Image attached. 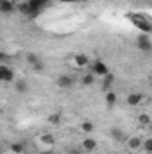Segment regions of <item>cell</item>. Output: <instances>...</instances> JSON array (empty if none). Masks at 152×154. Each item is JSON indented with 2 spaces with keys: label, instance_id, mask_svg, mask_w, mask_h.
Wrapping results in <instances>:
<instances>
[{
  "label": "cell",
  "instance_id": "cell-4",
  "mask_svg": "<svg viewBox=\"0 0 152 154\" xmlns=\"http://www.w3.org/2000/svg\"><path fill=\"white\" fill-rule=\"evenodd\" d=\"M91 74L95 77H104L109 74V68H108V65L104 63V61H100V59H95L93 63H91Z\"/></svg>",
  "mask_w": 152,
  "mask_h": 154
},
{
  "label": "cell",
  "instance_id": "cell-17",
  "mask_svg": "<svg viewBox=\"0 0 152 154\" xmlns=\"http://www.w3.org/2000/svg\"><path fill=\"white\" fill-rule=\"evenodd\" d=\"M9 149H11V152H14V154H23L25 152V143L23 142H14V143L9 145Z\"/></svg>",
  "mask_w": 152,
  "mask_h": 154
},
{
  "label": "cell",
  "instance_id": "cell-11",
  "mask_svg": "<svg viewBox=\"0 0 152 154\" xmlns=\"http://www.w3.org/2000/svg\"><path fill=\"white\" fill-rule=\"evenodd\" d=\"M14 91L20 93V95H25V93L29 91V84H27V81H25V79H18V81H14Z\"/></svg>",
  "mask_w": 152,
  "mask_h": 154
},
{
  "label": "cell",
  "instance_id": "cell-18",
  "mask_svg": "<svg viewBox=\"0 0 152 154\" xmlns=\"http://www.w3.org/2000/svg\"><path fill=\"white\" fill-rule=\"evenodd\" d=\"M81 131L86 133V134H90V133L95 131V124L90 122V120H82V122H81Z\"/></svg>",
  "mask_w": 152,
  "mask_h": 154
},
{
  "label": "cell",
  "instance_id": "cell-29",
  "mask_svg": "<svg viewBox=\"0 0 152 154\" xmlns=\"http://www.w3.org/2000/svg\"><path fill=\"white\" fill-rule=\"evenodd\" d=\"M4 152V147H2V143H0V154Z\"/></svg>",
  "mask_w": 152,
  "mask_h": 154
},
{
  "label": "cell",
  "instance_id": "cell-27",
  "mask_svg": "<svg viewBox=\"0 0 152 154\" xmlns=\"http://www.w3.org/2000/svg\"><path fill=\"white\" fill-rule=\"evenodd\" d=\"M54 2V0H52ZM57 2H75V0H57Z\"/></svg>",
  "mask_w": 152,
  "mask_h": 154
},
{
  "label": "cell",
  "instance_id": "cell-25",
  "mask_svg": "<svg viewBox=\"0 0 152 154\" xmlns=\"http://www.w3.org/2000/svg\"><path fill=\"white\" fill-rule=\"evenodd\" d=\"M9 61H11V56L0 50V65H5V63H9Z\"/></svg>",
  "mask_w": 152,
  "mask_h": 154
},
{
  "label": "cell",
  "instance_id": "cell-10",
  "mask_svg": "<svg viewBox=\"0 0 152 154\" xmlns=\"http://www.w3.org/2000/svg\"><path fill=\"white\" fill-rule=\"evenodd\" d=\"M81 149L86 151V152H93L97 149V140L95 138H84L82 143H81Z\"/></svg>",
  "mask_w": 152,
  "mask_h": 154
},
{
  "label": "cell",
  "instance_id": "cell-24",
  "mask_svg": "<svg viewBox=\"0 0 152 154\" xmlns=\"http://www.w3.org/2000/svg\"><path fill=\"white\" fill-rule=\"evenodd\" d=\"M141 149H143L145 152H152V140L150 138H147L145 142H141Z\"/></svg>",
  "mask_w": 152,
  "mask_h": 154
},
{
  "label": "cell",
  "instance_id": "cell-7",
  "mask_svg": "<svg viewBox=\"0 0 152 154\" xmlns=\"http://www.w3.org/2000/svg\"><path fill=\"white\" fill-rule=\"evenodd\" d=\"M14 81V72L9 65H0V82H11Z\"/></svg>",
  "mask_w": 152,
  "mask_h": 154
},
{
  "label": "cell",
  "instance_id": "cell-2",
  "mask_svg": "<svg viewBox=\"0 0 152 154\" xmlns=\"http://www.w3.org/2000/svg\"><path fill=\"white\" fill-rule=\"evenodd\" d=\"M27 4H29V16L27 18H34V16L41 14V11L52 4V0H27Z\"/></svg>",
  "mask_w": 152,
  "mask_h": 154
},
{
  "label": "cell",
  "instance_id": "cell-22",
  "mask_svg": "<svg viewBox=\"0 0 152 154\" xmlns=\"http://www.w3.org/2000/svg\"><path fill=\"white\" fill-rule=\"evenodd\" d=\"M138 122H140L141 125H150L152 118H150L149 113H140V115H138Z\"/></svg>",
  "mask_w": 152,
  "mask_h": 154
},
{
  "label": "cell",
  "instance_id": "cell-20",
  "mask_svg": "<svg viewBox=\"0 0 152 154\" xmlns=\"http://www.w3.org/2000/svg\"><path fill=\"white\" fill-rule=\"evenodd\" d=\"M106 102H108L109 108H113L114 104H116V93H114L113 90H108L106 91Z\"/></svg>",
  "mask_w": 152,
  "mask_h": 154
},
{
  "label": "cell",
  "instance_id": "cell-15",
  "mask_svg": "<svg viewBox=\"0 0 152 154\" xmlns=\"http://www.w3.org/2000/svg\"><path fill=\"white\" fill-rule=\"evenodd\" d=\"M127 145H129L131 151H138V149H141V138L140 136H132V138L127 140Z\"/></svg>",
  "mask_w": 152,
  "mask_h": 154
},
{
  "label": "cell",
  "instance_id": "cell-16",
  "mask_svg": "<svg viewBox=\"0 0 152 154\" xmlns=\"http://www.w3.org/2000/svg\"><path fill=\"white\" fill-rule=\"evenodd\" d=\"M113 82H114V75H113V74H108V75H104V77H102V90H104V91L111 90Z\"/></svg>",
  "mask_w": 152,
  "mask_h": 154
},
{
  "label": "cell",
  "instance_id": "cell-5",
  "mask_svg": "<svg viewBox=\"0 0 152 154\" xmlns=\"http://www.w3.org/2000/svg\"><path fill=\"white\" fill-rule=\"evenodd\" d=\"M74 84H75V77L70 75V74H61L57 77V86L63 90H70Z\"/></svg>",
  "mask_w": 152,
  "mask_h": 154
},
{
  "label": "cell",
  "instance_id": "cell-23",
  "mask_svg": "<svg viewBox=\"0 0 152 154\" xmlns=\"http://www.w3.org/2000/svg\"><path fill=\"white\" fill-rule=\"evenodd\" d=\"M47 120H48L52 125H59V124H61V113H50Z\"/></svg>",
  "mask_w": 152,
  "mask_h": 154
},
{
  "label": "cell",
  "instance_id": "cell-8",
  "mask_svg": "<svg viewBox=\"0 0 152 154\" xmlns=\"http://www.w3.org/2000/svg\"><path fill=\"white\" fill-rule=\"evenodd\" d=\"M141 102H143V95H141V93L132 91V93H129V95H127V104H129V106L136 108V106H140Z\"/></svg>",
  "mask_w": 152,
  "mask_h": 154
},
{
  "label": "cell",
  "instance_id": "cell-13",
  "mask_svg": "<svg viewBox=\"0 0 152 154\" xmlns=\"http://www.w3.org/2000/svg\"><path fill=\"white\" fill-rule=\"evenodd\" d=\"M74 63H75V66H79V68H84V66L90 65V57L86 54H77L75 57H74Z\"/></svg>",
  "mask_w": 152,
  "mask_h": 154
},
{
  "label": "cell",
  "instance_id": "cell-30",
  "mask_svg": "<svg viewBox=\"0 0 152 154\" xmlns=\"http://www.w3.org/2000/svg\"><path fill=\"white\" fill-rule=\"evenodd\" d=\"M147 154H152V152H147Z\"/></svg>",
  "mask_w": 152,
  "mask_h": 154
},
{
  "label": "cell",
  "instance_id": "cell-26",
  "mask_svg": "<svg viewBox=\"0 0 152 154\" xmlns=\"http://www.w3.org/2000/svg\"><path fill=\"white\" fill-rule=\"evenodd\" d=\"M66 154H84L81 147H68L66 149Z\"/></svg>",
  "mask_w": 152,
  "mask_h": 154
},
{
  "label": "cell",
  "instance_id": "cell-3",
  "mask_svg": "<svg viewBox=\"0 0 152 154\" xmlns=\"http://www.w3.org/2000/svg\"><path fill=\"white\" fill-rule=\"evenodd\" d=\"M25 61H27L29 66H31L32 70H36V72L45 70V63H43V59L39 57L38 54H34V52H29V54L25 56Z\"/></svg>",
  "mask_w": 152,
  "mask_h": 154
},
{
  "label": "cell",
  "instance_id": "cell-12",
  "mask_svg": "<svg viewBox=\"0 0 152 154\" xmlns=\"http://www.w3.org/2000/svg\"><path fill=\"white\" fill-rule=\"evenodd\" d=\"M109 134H111V138L116 140V142H123L125 140V131L120 129V127H111L109 129Z\"/></svg>",
  "mask_w": 152,
  "mask_h": 154
},
{
  "label": "cell",
  "instance_id": "cell-9",
  "mask_svg": "<svg viewBox=\"0 0 152 154\" xmlns=\"http://www.w3.org/2000/svg\"><path fill=\"white\" fill-rule=\"evenodd\" d=\"M13 11H16V4L11 0H0V13L2 14H11Z\"/></svg>",
  "mask_w": 152,
  "mask_h": 154
},
{
  "label": "cell",
  "instance_id": "cell-21",
  "mask_svg": "<svg viewBox=\"0 0 152 154\" xmlns=\"http://www.w3.org/2000/svg\"><path fill=\"white\" fill-rule=\"evenodd\" d=\"M16 11L22 13L23 16H29V4H27V2H20V4H16Z\"/></svg>",
  "mask_w": 152,
  "mask_h": 154
},
{
  "label": "cell",
  "instance_id": "cell-14",
  "mask_svg": "<svg viewBox=\"0 0 152 154\" xmlns=\"http://www.w3.org/2000/svg\"><path fill=\"white\" fill-rule=\"evenodd\" d=\"M39 142H41L43 145H47V147H52V145L56 143V138H54V134H50V133H43V134L39 136Z\"/></svg>",
  "mask_w": 152,
  "mask_h": 154
},
{
  "label": "cell",
  "instance_id": "cell-28",
  "mask_svg": "<svg viewBox=\"0 0 152 154\" xmlns=\"http://www.w3.org/2000/svg\"><path fill=\"white\" fill-rule=\"evenodd\" d=\"M43 154H54V152H52V151H45Z\"/></svg>",
  "mask_w": 152,
  "mask_h": 154
},
{
  "label": "cell",
  "instance_id": "cell-6",
  "mask_svg": "<svg viewBox=\"0 0 152 154\" xmlns=\"http://www.w3.org/2000/svg\"><path fill=\"white\" fill-rule=\"evenodd\" d=\"M136 45L141 52H150L152 50V41L149 38V34H140L138 39H136Z\"/></svg>",
  "mask_w": 152,
  "mask_h": 154
},
{
  "label": "cell",
  "instance_id": "cell-1",
  "mask_svg": "<svg viewBox=\"0 0 152 154\" xmlns=\"http://www.w3.org/2000/svg\"><path fill=\"white\" fill-rule=\"evenodd\" d=\"M127 18L132 22L134 27H138V31H141V34H149L152 31V23H150L149 18H145V16H141V14H134V13H129Z\"/></svg>",
  "mask_w": 152,
  "mask_h": 154
},
{
  "label": "cell",
  "instance_id": "cell-19",
  "mask_svg": "<svg viewBox=\"0 0 152 154\" xmlns=\"http://www.w3.org/2000/svg\"><path fill=\"white\" fill-rule=\"evenodd\" d=\"M81 84H84V86H91V84H95V75H93L91 72L84 74V75L81 77Z\"/></svg>",
  "mask_w": 152,
  "mask_h": 154
}]
</instances>
